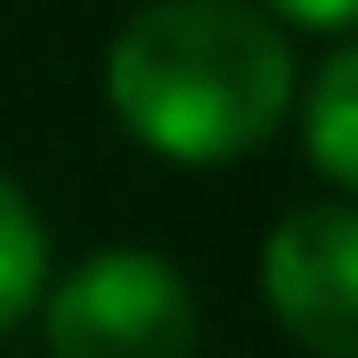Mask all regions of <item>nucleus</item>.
I'll return each instance as SVG.
<instances>
[{"label":"nucleus","instance_id":"7ed1b4c3","mask_svg":"<svg viewBox=\"0 0 358 358\" xmlns=\"http://www.w3.org/2000/svg\"><path fill=\"white\" fill-rule=\"evenodd\" d=\"M277 326L317 358H358V203H293L261 245Z\"/></svg>","mask_w":358,"mask_h":358},{"label":"nucleus","instance_id":"f257e3e1","mask_svg":"<svg viewBox=\"0 0 358 358\" xmlns=\"http://www.w3.org/2000/svg\"><path fill=\"white\" fill-rule=\"evenodd\" d=\"M106 98L163 163H236L293 106V49L252 0H155L114 33Z\"/></svg>","mask_w":358,"mask_h":358},{"label":"nucleus","instance_id":"423d86ee","mask_svg":"<svg viewBox=\"0 0 358 358\" xmlns=\"http://www.w3.org/2000/svg\"><path fill=\"white\" fill-rule=\"evenodd\" d=\"M261 17H293V24H317V33H342L358 24V0H252Z\"/></svg>","mask_w":358,"mask_h":358},{"label":"nucleus","instance_id":"f03ea898","mask_svg":"<svg viewBox=\"0 0 358 358\" xmlns=\"http://www.w3.org/2000/svg\"><path fill=\"white\" fill-rule=\"evenodd\" d=\"M196 326V285L163 252L138 245H106L73 261L41 301L49 358H187Z\"/></svg>","mask_w":358,"mask_h":358},{"label":"nucleus","instance_id":"20e7f679","mask_svg":"<svg viewBox=\"0 0 358 358\" xmlns=\"http://www.w3.org/2000/svg\"><path fill=\"white\" fill-rule=\"evenodd\" d=\"M301 138H310V163L334 179V187H358V41H342L334 57L310 73Z\"/></svg>","mask_w":358,"mask_h":358},{"label":"nucleus","instance_id":"39448f33","mask_svg":"<svg viewBox=\"0 0 358 358\" xmlns=\"http://www.w3.org/2000/svg\"><path fill=\"white\" fill-rule=\"evenodd\" d=\"M41 285H49V236H41V220H33L24 187L0 171V334L41 301Z\"/></svg>","mask_w":358,"mask_h":358}]
</instances>
